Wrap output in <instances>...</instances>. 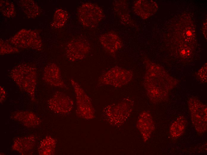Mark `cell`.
I'll list each match as a JSON object with an SVG mask.
<instances>
[{
    "label": "cell",
    "mask_w": 207,
    "mask_h": 155,
    "mask_svg": "<svg viewBox=\"0 0 207 155\" xmlns=\"http://www.w3.org/2000/svg\"><path fill=\"white\" fill-rule=\"evenodd\" d=\"M144 62L146 67L144 83L149 97L156 102L165 100L169 91L176 86L178 81L147 58H144Z\"/></svg>",
    "instance_id": "1"
},
{
    "label": "cell",
    "mask_w": 207,
    "mask_h": 155,
    "mask_svg": "<svg viewBox=\"0 0 207 155\" xmlns=\"http://www.w3.org/2000/svg\"><path fill=\"white\" fill-rule=\"evenodd\" d=\"M9 75L18 87L26 92L32 101H35L37 80L36 68L29 63H21L10 70Z\"/></svg>",
    "instance_id": "2"
},
{
    "label": "cell",
    "mask_w": 207,
    "mask_h": 155,
    "mask_svg": "<svg viewBox=\"0 0 207 155\" xmlns=\"http://www.w3.org/2000/svg\"><path fill=\"white\" fill-rule=\"evenodd\" d=\"M7 41L18 48L40 51L43 43L39 33L36 30L22 29Z\"/></svg>",
    "instance_id": "3"
},
{
    "label": "cell",
    "mask_w": 207,
    "mask_h": 155,
    "mask_svg": "<svg viewBox=\"0 0 207 155\" xmlns=\"http://www.w3.org/2000/svg\"><path fill=\"white\" fill-rule=\"evenodd\" d=\"M77 15L80 23L84 27L88 28L95 27L104 17L102 9L98 5L90 2L84 3L80 6Z\"/></svg>",
    "instance_id": "4"
},
{
    "label": "cell",
    "mask_w": 207,
    "mask_h": 155,
    "mask_svg": "<svg viewBox=\"0 0 207 155\" xmlns=\"http://www.w3.org/2000/svg\"><path fill=\"white\" fill-rule=\"evenodd\" d=\"M188 103L191 122L195 129L200 134L205 133L207 129L206 106L195 97L189 98Z\"/></svg>",
    "instance_id": "5"
},
{
    "label": "cell",
    "mask_w": 207,
    "mask_h": 155,
    "mask_svg": "<svg viewBox=\"0 0 207 155\" xmlns=\"http://www.w3.org/2000/svg\"><path fill=\"white\" fill-rule=\"evenodd\" d=\"M133 76L132 71L115 66L103 74L99 78L98 82L102 84L120 86L129 82Z\"/></svg>",
    "instance_id": "6"
},
{
    "label": "cell",
    "mask_w": 207,
    "mask_h": 155,
    "mask_svg": "<svg viewBox=\"0 0 207 155\" xmlns=\"http://www.w3.org/2000/svg\"><path fill=\"white\" fill-rule=\"evenodd\" d=\"M90 49L87 40L81 38H74L67 44L65 54L67 58L71 62H75L84 59Z\"/></svg>",
    "instance_id": "7"
},
{
    "label": "cell",
    "mask_w": 207,
    "mask_h": 155,
    "mask_svg": "<svg viewBox=\"0 0 207 155\" xmlns=\"http://www.w3.org/2000/svg\"><path fill=\"white\" fill-rule=\"evenodd\" d=\"M43 79L45 82L51 86L62 88L66 87V84L62 76L60 69L55 63H49L45 67Z\"/></svg>",
    "instance_id": "8"
},
{
    "label": "cell",
    "mask_w": 207,
    "mask_h": 155,
    "mask_svg": "<svg viewBox=\"0 0 207 155\" xmlns=\"http://www.w3.org/2000/svg\"><path fill=\"white\" fill-rule=\"evenodd\" d=\"M99 41L104 48L108 53L114 55L122 48L123 42L119 36L115 32L109 31L100 36Z\"/></svg>",
    "instance_id": "9"
},
{
    "label": "cell",
    "mask_w": 207,
    "mask_h": 155,
    "mask_svg": "<svg viewBox=\"0 0 207 155\" xmlns=\"http://www.w3.org/2000/svg\"><path fill=\"white\" fill-rule=\"evenodd\" d=\"M133 10L137 16L143 19H147L154 15L158 9V6L154 1L139 0L133 5Z\"/></svg>",
    "instance_id": "10"
},
{
    "label": "cell",
    "mask_w": 207,
    "mask_h": 155,
    "mask_svg": "<svg viewBox=\"0 0 207 155\" xmlns=\"http://www.w3.org/2000/svg\"><path fill=\"white\" fill-rule=\"evenodd\" d=\"M51 109L57 112L63 113L68 111L72 106L71 100L63 93L58 92L48 102Z\"/></svg>",
    "instance_id": "11"
},
{
    "label": "cell",
    "mask_w": 207,
    "mask_h": 155,
    "mask_svg": "<svg viewBox=\"0 0 207 155\" xmlns=\"http://www.w3.org/2000/svg\"><path fill=\"white\" fill-rule=\"evenodd\" d=\"M36 144V139L33 135L18 137L14 141L12 149L21 154L28 155L32 153Z\"/></svg>",
    "instance_id": "12"
},
{
    "label": "cell",
    "mask_w": 207,
    "mask_h": 155,
    "mask_svg": "<svg viewBox=\"0 0 207 155\" xmlns=\"http://www.w3.org/2000/svg\"><path fill=\"white\" fill-rule=\"evenodd\" d=\"M11 118L29 128H34L41 123L40 118L34 113L28 111H18L13 112Z\"/></svg>",
    "instance_id": "13"
},
{
    "label": "cell",
    "mask_w": 207,
    "mask_h": 155,
    "mask_svg": "<svg viewBox=\"0 0 207 155\" xmlns=\"http://www.w3.org/2000/svg\"><path fill=\"white\" fill-rule=\"evenodd\" d=\"M114 11L122 24L133 26L134 22L130 15L128 4L125 0H115L113 2Z\"/></svg>",
    "instance_id": "14"
},
{
    "label": "cell",
    "mask_w": 207,
    "mask_h": 155,
    "mask_svg": "<svg viewBox=\"0 0 207 155\" xmlns=\"http://www.w3.org/2000/svg\"><path fill=\"white\" fill-rule=\"evenodd\" d=\"M18 4L24 15L28 18H34L38 17L41 10L38 4L32 0H21Z\"/></svg>",
    "instance_id": "15"
},
{
    "label": "cell",
    "mask_w": 207,
    "mask_h": 155,
    "mask_svg": "<svg viewBox=\"0 0 207 155\" xmlns=\"http://www.w3.org/2000/svg\"><path fill=\"white\" fill-rule=\"evenodd\" d=\"M187 125L185 117L180 116L177 117L171 125L169 133L173 139H176L181 137L184 133Z\"/></svg>",
    "instance_id": "16"
},
{
    "label": "cell",
    "mask_w": 207,
    "mask_h": 155,
    "mask_svg": "<svg viewBox=\"0 0 207 155\" xmlns=\"http://www.w3.org/2000/svg\"><path fill=\"white\" fill-rule=\"evenodd\" d=\"M68 17V13L66 10L62 8H57L54 12L51 27L55 29L62 28L66 24Z\"/></svg>",
    "instance_id": "17"
},
{
    "label": "cell",
    "mask_w": 207,
    "mask_h": 155,
    "mask_svg": "<svg viewBox=\"0 0 207 155\" xmlns=\"http://www.w3.org/2000/svg\"><path fill=\"white\" fill-rule=\"evenodd\" d=\"M0 10L2 14L9 18L16 16V12L15 5L13 2L7 0L0 1Z\"/></svg>",
    "instance_id": "18"
},
{
    "label": "cell",
    "mask_w": 207,
    "mask_h": 155,
    "mask_svg": "<svg viewBox=\"0 0 207 155\" xmlns=\"http://www.w3.org/2000/svg\"><path fill=\"white\" fill-rule=\"evenodd\" d=\"M143 114L142 124L144 126L141 131L144 137L147 139L153 130L154 126L150 115L147 112L143 113Z\"/></svg>",
    "instance_id": "19"
},
{
    "label": "cell",
    "mask_w": 207,
    "mask_h": 155,
    "mask_svg": "<svg viewBox=\"0 0 207 155\" xmlns=\"http://www.w3.org/2000/svg\"><path fill=\"white\" fill-rule=\"evenodd\" d=\"M19 52L18 48L14 46L7 41L0 40V55H4L16 53Z\"/></svg>",
    "instance_id": "20"
},
{
    "label": "cell",
    "mask_w": 207,
    "mask_h": 155,
    "mask_svg": "<svg viewBox=\"0 0 207 155\" xmlns=\"http://www.w3.org/2000/svg\"><path fill=\"white\" fill-rule=\"evenodd\" d=\"M49 137H46L41 141L38 148V152L40 155H48L51 154V149L53 147L51 140Z\"/></svg>",
    "instance_id": "21"
},
{
    "label": "cell",
    "mask_w": 207,
    "mask_h": 155,
    "mask_svg": "<svg viewBox=\"0 0 207 155\" xmlns=\"http://www.w3.org/2000/svg\"><path fill=\"white\" fill-rule=\"evenodd\" d=\"M198 79L203 83L207 82V63H205L196 74Z\"/></svg>",
    "instance_id": "22"
},
{
    "label": "cell",
    "mask_w": 207,
    "mask_h": 155,
    "mask_svg": "<svg viewBox=\"0 0 207 155\" xmlns=\"http://www.w3.org/2000/svg\"><path fill=\"white\" fill-rule=\"evenodd\" d=\"M0 103H2L5 100L6 95V92L4 88L2 86H0Z\"/></svg>",
    "instance_id": "23"
},
{
    "label": "cell",
    "mask_w": 207,
    "mask_h": 155,
    "mask_svg": "<svg viewBox=\"0 0 207 155\" xmlns=\"http://www.w3.org/2000/svg\"><path fill=\"white\" fill-rule=\"evenodd\" d=\"M202 32L204 37L207 39V21H205L202 27Z\"/></svg>",
    "instance_id": "24"
}]
</instances>
